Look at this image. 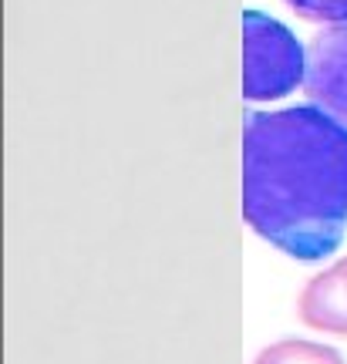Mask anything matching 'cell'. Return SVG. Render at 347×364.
I'll return each mask as SVG.
<instances>
[{
	"label": "cell",
	"instance_id": "1",
	"mask_svg": "<svg viewBox=\"0 0 347 364\" xmlns=\"http://www.w3.org/2000/svg\"><path fill=\"white\" fill-rule=\"evenodd\" d=\"M243 220L300 263L331 257L347 230V125L321 105L250 112Z\"/></svg>",
	"mask_w": 347,
	"mask_h": 364
},
{
	"label": "cell",
	"instance_id": "2",
	"mask_svg": "<svg viewBox=\"0 0 347 364\" xmlns=\"http://www.w3.org/2000/svg\"><path fill=\"white\" fill-rule=\"evenodd\" d=\"M307 81V51L277 17L243 11V98L250 105L287 98Z\"/></svg>",
	"mask_w": 347,
	"mask_h": 364
},
{
	"label": "cell",
	"instance_id": "3",
	"mask_svg": "<svg viewBox=\"0 0 347 364\" xmlns=\"http://www.w3.org/2000/svg\"><path fill=\"white\" fill-rule=\"evenodd\" d=\"M310 105H321L347 125V24L324 27L307 48V81Z\"/></svg>",
	"mask_w": 347,
	"mask_h": 364
},
{
	"label": "cell",
	"instance_id": "4",
	"mask_svg": "<svg viewBox=\"0 0 347 364\" xmlns=\"http://www.w3.org/2000/svg\"><path fill=\"white\" fill-rule=\"evenodd\" d=\"M300 321L314 331H331L347 338V260L317 273L297 300Z\"/></svg>",
	"mask_w": 347,
	"mask_h": 364
},
{
	"label": "cell",
	"instance_id": "5",
	"mask_svg": "<svg viewBox=\"0 0 347 364\" xmlns=\"http://www.w3.org/2000/svg\"><path fill=\"white\" fill-rule=\"evenodd\" d=\"M253 364H344V358L317 341H280L260 351Z\"/></svg>",
	"mask_w": 347,
	"mask_h": 364
},
{
	"label": "cell",
	"instance_id": "6",
	"mask_svg": "<svg viewBox=\"0 0 347 364\" xmlns=\"http://www.w3.org/2000/svg\"><path fill=\"white\" fill-rule=\"evenodd\" d=\"M283 4L310 24H347V0H283Z\"/></svg>",
	"mask_w": 347,
	"mask_h": 364
}]
</instances>
